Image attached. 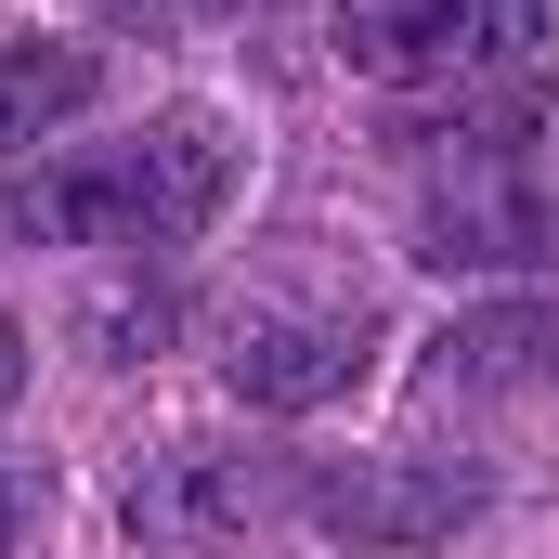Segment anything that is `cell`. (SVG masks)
<instances>
[{"instance_id": "1", "label": "cell", "mask_w": 559, "mask_h": 559, "mask_svg": "<svg viewBox=\"0 0 559 559\" xmlns=\"http://www.w3.org/2000/svg\"><path fill=\"white\" fill-rule=\"evenodd\" d=\"M235 169H248V143L209 105H169L131 143H79V156L0 182V235L13 248H182L235 209Z\"/></svg>"}, {"instance_id": "2", "label": "cell", "mask_w": 559, "mask_h": 559, "mask_svg": "<svg viewBox=\"0 0 559 559\" xmlns=\"http://www.w3.org/2000/svg\"><path fill=\"white\" fill-rule=\"evenodd\" d=\"M338 66L391 79V92H468V79H521L547 66L559 0H338Z\"/></svg>"}, {"instance_id": "3", "label": "cell", "mask_w": 559, "mask_h": 559, "mask_svg": "<svg viewBox=\"0 0 559 559\" xmlns=\"http://www.w3.org/2000/svg\"><path fill=\"white\" fill-rule=\"evenodd\" d=\"M299 521L352 534V547H442L455 521H481V468H455V455H325V468H299Z\"/></svg>"}, {"instance_id": "4", "label": "cell", "mask_w": 559, "mask_h": 559, "mask_svg": "<svg viewBox=\"0 0 559 559\" xmlns=\"http://www.w3.org/2000/svg\"><path fill=\"white\" fill-rule=\"evenodd\" d=\"M391 156L455 169V182H495V169H559V66L468 79V92H442L429 118H391Z\"/></svg>"}, {"instance_id": "5", "label": "cell", "mask_w": 559, "mask_h": 559, "mask_svg": "<svg viewBox=\"0 0 559 559\" xmlns=\"http://www.w3.org/2000/svg\"><path fill=\"white\" fill-rule=\"evenodd\" d=\"M429 274H559V169H495V182H442L417 209Z\"/></svg>"}, {"instance_id": "6", "label": "cell", "mask_w": 559, "mask_h": 559, "mask_svg": "<svg viewBox=\"0 0 559 559\" xmlns=\"http://www.w3.org/2000/svg\"><path fill=\"white\" fill-rule=\"evenodd\" d=\"M365 352H378V325L365 312H261V325H235V352H222V378L248 391V404H338L352 378H365Z\"/></svg>"}, {"instance_id": "7", "label": "cell", "mask_w": 559, "mask_h": 559, "mask_svg": "<svg viewBox=\"0 0 559 559\" xmlns=\"http://www.w3.org/2000/svg\"><path fill=\"white\" fill-rule=\"evenodd\" d=\"M274 508H299V468H261V455H169L156 481H131V534H156V547H209Z\"/></svg>"}, {"instance_id": "8", "label": "cell", "mask_w": 559, "mask_h": 559, "mask_svg": "<svg viewBox=\"0 0 559 559\" xmlns=\"http://www.w3.org/2000/svg\"><path fill=\"white\" fill-rule=\"evenodd\" d=\"M105 92V66L79 39H0V143H39L52 118H79Z\"/></svg>"}, {"instance_id": "9", "label": "cell", "mask_w": 559, "mask_h": 559, "mask_svg": "<svg viewBox=\"0 0 559 559\" xmlns=\"http://www.w3.org/2000/svg\"><path fill=\"white\" fill-rule=\"evenodd\" d=\"M79 338H92V365H143V352L169 338V299H156V286H105V299L79 312Z\"/></svg>"}, {"instance_id": "10", "label": "cell", "mask_w": 559, "mask_h": 559, "mask_svg": "<svg viewBox=\"0 0 559 559\" xmlns=\"http://www.w3.org/2000/svg\"><path fill=\"white\" fill-rule=\"evenodd\" d=\"M39 521H52V468H26V455H0V559L26 547Z\"/></svg>"}, {"instance_id": "11", "label": "cell", "mask_w": 559, "mask_h": 559, "mask_svg": "<svg viewBox=\"0 0 559 559\" xmlns=\"http://www.w3.org/2000/svg\"><path fill=\"white\" fill-rule=\"evenodd\" d=\"M105 26H143V39H169V26H222V13H261V0H92Z\"/></svg>"}, {"instance_id": "12", "label": "cell", "mask_w": 559, "mask_h": 559, "mask_svg": "<svg viewBox=\"0 0 559 559\" xmlns=\"http://www.w3.org/2000/svg\"><path fill=\"white\" fill-rule=\"evenodd\" d=\"M13 391H26V325L0 312V417H13Z\"/></svg>"}]
</instances>
